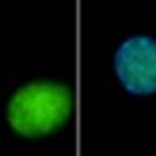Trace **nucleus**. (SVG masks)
I'll return each instance as SVG.
<instances>
[{"instance_id": "nucleus-1", "label": "nucleus", "mask_w": 156, "mask_h": 156, "mask_svg": "<svg viewBox=\"0 0 156 156\" xmlns=\"http://www.w3.org/2000/svg\"><path fill=\"white\" fill-rule=\"evenodd\" d=\"M73 111V92L64 83L32 81L22 86L7 105V122L22 137H45L66 124Z\"/></svg>"}, {"instance_id": "nucleus-2", "label": "nucleus", "mask_w": 156, "mask_h": 156, "mask_svg": "<svg viewBox=\"0 0 156 156\" xmlns=\"http://www.w3.org/2000/svg\"><path fill=\"white\" fill-rule=\"evenodd\" d=\"M115 73L130 94L156 92V41L150 37L126 39L115 51Z\"/></svg>"}]
</instances>
